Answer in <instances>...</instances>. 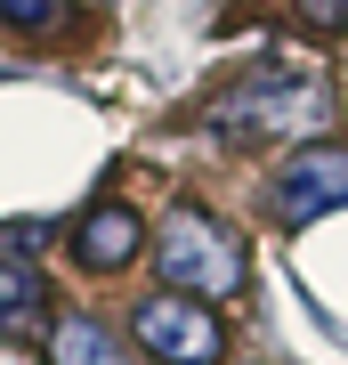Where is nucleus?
Segmentation results:
<instances>
[{
    "instance_id": "obj_3",
    "label": "nucleus",
    "mask_w": 348,
    "mask_h": 365,
    "mask_svg": "<svg viewBox=\"0 0 348 365\" xmlns=\"http://www.w3.org/2000/svg\"><path fill=\"white\" fill-rule=\"evenodd\" d=\"M130 333L146 341V357H154V365H219V349H227L211 300H186V292L138 300V309H130Z\"/></svg>"
},
{
    "instance_id": "obj_7",
    "label": "nucleus",
    "mask_w": 348,
    "mask_h": 365,
    "mask_svg": "<svg viewBox=\"0 0 348 365\" xmlns=\"http://www.w3.org/2000/svg\"><path fill=\"white\" fill-rule=\"evenodd\" d=\"M49 365H130V341L114 325H97L90 309H73L49 325Z\"/></svg>"
},
{
    "instance_id": "obj_9",
    "label": "nucleus",
    "mask_w": 348,
    "mask_h": 365,
    "mask_svg": "<svg viewBox=\"0 0 348 365\" xmlns=\"http://www.w3.org/2000/svg\"><path fill=\"white\" fill-rule=\"evenodd\" d=\"M292 9L308 16L316 33H340V25H348V0H292Z\"/></svg>"
},
{
    "instance_id": "obj_5",
    "label": "nucleus",
    "mask_w": 348,
    "mask_h": 365,
    "mask_svg": "<svg viewBox=\"0 0 348 365\" xmlns=\"http://www.w3.org/2000/svg\"><path fill=\"white\" fill-rule=\"evenodd\" d=\"M65 244H73V260L90 268V276H122L146 252V220L130 203H97V211H81V227L65 235Z\"/></svg>"
},
{
    "instance_id": "obj_4",
    "label": "nucleus",
    "mask_w": 348,
    "mask_h": 365,
    "mask_svg": "<svg viewBox=\"0 0 348 365\" xmlns=\"http://www.w3.org/2000/svg\"><path fill=\"white\" fill-rule=\"evenodd\" d=\"M268 203H275L284 227H308V220H324V211H340L348 203V146H300V155L275 170Z\"/></svg>"
},
{
    "instance_id": "obj_1",
    "label": "nucleus",
    "mask_w": 348,
    "mask_h": 365,
    "mask_svg": "<svg viewBox=\"0 0 348 365\" xmlns=\"http://www.w3.org/2000/svg\"><path fill=\"white\" fill-rule=\"evenodd\" d=\"M154 268H162V284L170 292H186V300H227V292H243V235L219 227L211 211H170V220L154 227Z\"/></svg>"
},
{
    "instance_id": "obj_6",
    "label": "nucleus",
    "mask_w": 348,
    "mask_h": 365,
    "mask_svg": "<svg viewBox=\"0 0 348 365\" xmlns=\"http://www.w3.org/2000/svg\"><path fill=\"white\" fill-rule=\"evenodd\" d=\"M41 317H49V276H41L25 252H0V333L25 341Z\"/></svg>"
},
{
    "instance_id": "obj_2",
    "label": "nucleus",
    "mask_w": 348,
    "mask_h": 365,
    "mask_svg": "<svg viewBox=\"0 0 348 365\" xmlns=\"http://www.w3.org/2000/svg\"><path fill=\"white\" fill-rule=\"evenodd\" d=\"M332 114V98H324V81L308 73H251L235 81V90L211 106V122H219L227 138H275V130H316V122Z\"/></svg>"
},
{
    "instance_id": "obj_8",
    "label": "nucleus",
    "mask_w": 348,
    "mask_h": 365,
    "mask_svg": "<svg viewBox=\"0 0 348 365\" xmlns=\"http://www.w3.org/2000/svg\"><path fill=\"white\" fill-rule=\"evenodd\" d=\"M0 25L9 33H65L73 25V0H0Z\"/></svg>"
}]
</instances>
